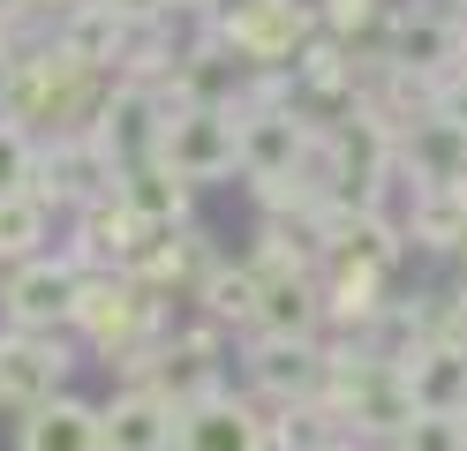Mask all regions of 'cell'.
I'll use <instances>...</instances> for the list:
<instances>
[{"label":"cell","mask_w":467,"mask_h":451,"mask_svg":"<svg viewBox=\"0 0 467 451\" xmlns=\"http://www.w3.org/2000/svg\"><path fill=\"white\" fill-rule=\"evenodd\" d=\"M317 38L309 0H226L219 8V53L256 76H295L302 46Z\"/></svg>","instance_id":"cell-1"},{"label":"cell","mask_w":467,"mask_h":451,"mask_svg":"<svg viewBox=\"0 0 467 451\" xmlns=\"http://www.w3.org/2000/svg\"><path fill=\"white\" fill-rule=\"evenodd\" d=\"M159 166L173 180H189V189H212V180L242 173V128H234V106H182V113H166Z\"/></svg>","instance_id":"cell-2"},{"label":"cell","mask_w":467,"mask_h":451,"mask_svg":"<svg viewBox=\"0 0 467 451\" xmlns=\"http://www.w3.org/2000/svg\"><path fill=\"white\" fill-rule=\"evenodd\" d=\"M159 128H166V106L143 83H106V98H99V113H91L83 136L99 143V159L113 173H129V166H151L159 159Z\"/></svg>","instance_id":"cell-3"},{"label":"cell","mask_w":467,"mask_h":451,"mask_svg":"<svg viewBox=\"0 0 467 451\" xmlns=\"http://www.w3.org/2000/svg\"><path fill=\"white\" fill-rule=\"evenodd\" d=\"M385 60L422 83H445L460 68V15L445 0H415V8H392L385 15Z\"/></svg>","instance_id":"cell-4"},{"label":"cell","mask_w":467,"mask_h":451,"mask_svg":"<svg viewBox=\"0 0 467 451\" xmlns=\"http://www.w3.org/2000/svg\"><path fill=\"white\" fill-rule=\"evenodd\" d=\"M113 173L99 159V143L91 136H38V166H31V196L46 210H83V203H99L113 196Z\"/></svg>","instance_id":"cell-5"},{"label":"cell","mask_w":467,"mask_h":451,"mask_svg":"<svg viewBox=\"0 0 467 451\" xmlns=\"http://www.w3.org/2000/svg\"><path fill=\"white\" fill-rule=\"evenodd\" d=\"M234 128H242V180H286L302 173L325 120H309V106H256V113H234Z\"/></svg>","instance_id":"cell-6"},{"label":"cell","mask_w":467,"mask_h":451,"mask_svg":"<svg viewBox=\"0 0 467 451\" xmlns=\"http://www.w3.org/2000/svg\"><path fill=\"white\" fill-rule=\"evenodd\" d=\"M76 369V354L61 331H0V399L8 406H46V399H61V384Z\"/></svg>","instance_id":"cell-7"},{"label":"cell","mask_w":467,"mask_h":451,"mask_svg":"<svg viewBox=\"0 0 467 451\" xmlns=\"http://www.w3.org/2000/svg\"><path fill=\"white\" fill-rule=\"evenodd\" d=\"M76 286H83V271H76L68 256H31V263H16L8 279H0L8 331H53V323H68Z\"/></svg>","instance_id":"cell-8"},{"label":"cell","mask_w":467,"mask_h":451,"mask_svg":"<svg viewBox=\"0 0 467 451\" xmlns=\"http://www.w3.org/2000/svg\"><path fill=\"white\" fill-rule=\"evenodd\" d=\"M325 339H265V331H249V384L265 391V399L286 414V406H309L317 391H325Z\"/></svg>","instance_id":"cell-9"},{"label":"cell","mask_w":467,"mask_h":451,"mask_svg":"<svg viewBox=\"0 0 467 451\" xmlns=\"http://www.w3.org/2000/svg\"><path fill=\"white\" fill-rule=\"evenodd\" d=\"M173 451H272V421L249 399H234L219 384L212 399L182 406V429H173Z\"/></svg>","instance_id":"cell-10"},{"label":"cell","mask_w":467,"mask_h":451,"mask_svg":"<svg viewBox=\"0 0 467 451\" xmlns=\"http://www.w3.org/2000/svg\"><path fill=\"white\" fill-rule=\"evenodd\" d=\"M173 429H182V406L159 384H129V391H113V406H99L106 451H173Z\"/></svg>","instance_id":"cell-11"},{"label":"cell","mask_w":467,"mask_h":451,"mask_svg":"<svg viewBox=\"0 0 467 451\" xmlns=\"http://www.w3.org/2000/svg\"><path fill=\"white\" fill-rule=\"evenodd\" d=\"M143 384H159L173 406L212 399V391H219V323H196V331H173V339H159L151 376H143Z\"/></svg>","instance_id":"cell-12"},{"label":"cell","mask_w":467,"mask_h":451,"mask_svg":"<svg viewBox=\"0 0 467 451\" xmlns=\"http://www.w3.org/2000/svg\"><path fill=\"white\" fill-rule=\"evenodd\" d=\"M46 38L61 46L68 60H83L91 76H113V68H121V53H129V38H136V30H129L121 15H113L106 0H76V8H68L61 23L46 30Z\"/></svg>","instance_id":"cell-13"},{"label":"cell","mask_w":467,"mask_h":451,"mask_svg":"<svg viewBox=\"0 0 467 451\" xmlns=\"http://www.w3.org/2000/svg\"><path fill=\"white\" fill-rule=\"evenodd\" d=\"M400 376H407L415 414H460L467 406V346H452V339H422L400 361Z\"/></svg>","instance_id":"cell-14"},{"label":"cell","mask_w":467,"mask_h":451,"mask_svg":"<svg viewBox=\"0 0 467 451\" xmlns=\"http://www.w3.org/2000/svg\"><path fill=\"white\" fill-rule=\"evenodd\" d=\"M113 196H121V203H129V210H136V219L151 226V233L189 226V203H196V189H189V180H173L159 159H151V166H129L121 180H113Z\"/></svg>","instance_id":"cell-15"},{"label":"cell","mask_w":467,"mask_h":451,"mask_svg":"<svg viewBox=\"0 0 467 451\" xmlns=\"http://www.w3.org/2000/svg\"><path fill=\"white\" fill-rule=\"evenodd\" d=\"M256 331L265 339H317L325 331V293L317 279H256Z\"/></svg>","instance_id":"cell-16"},{"label":"cell","mask_w":467,"mask_h":451,"mask_svg":"<svg viewBox=\"0 0 467 451\" xmlns=\"http://www.w3.org/2000/svg\"><path fill=\"white\" fill-rule=\"evenodd\" d=\"M16 451H106L99 444V406H83V399H46L23 414V436Z\"/></svg>","instance_id":"cell-17"},{"label":"cell","mask_w":467,"mask_h":451,"mask_svg":"<svg viewBox=\"0 0 467 451\" xmlns=\"http://www.w3.org/2000/svg\"><path fill=\"white\" fill-rule=\"evenodd\" d=\"M400 159L415 166L430 189H452V180L467 173V136L452 128V120H437V113H422L415 128H400Z\"/></svg>","instance_id":"cell-18"},{"label":"cell","mask_w":467,"mask_h":451,"mask_svg":"<svg viewBox=\"0 0 467 451\" xmlns=\"http://www.w3.org/2000/svg\"><path fill=\"white\" fill-rule=\"evenodd\" d=\"M295 90L302 98H332V106H355V46H339V38H317L302 46L295 60Z\"/></svg>","instance_id":"cell-19"},{"label":"cell","mask_w":467,"mask_h":451,"mask_svg":"<svg viewBox=\"0 0 467 451\" xmlns=\"http://www.w3.org/2000/svg\"><path fill=\"white\" fill-rule=\"evenodd\" d=\"M256 271L249 263H212L196 279V301H203V323H242V331H256Z\"/></svg>","instance_id":"cell-20"},{"label":"cell","mask_w":467,"mask_h":451,"mask_svg":"<svg viewBox=\"0 0 467 451\" xmlns=\"http://www.w3.org/2000/svg\"><path fill=\"white\" fill-rule=\"evenodd\" d=\"M46 233H53V210L31 196V189H16V196H0V263H31L46 256Z\"/></svg>","instance_id":"cell-21"},{"label":"cell","mask_w":467,"mask_h":451,"mask_svg":"<svg viewBox=\"0 0 467 451\" xmlns=\"http://www.w3.org/2000/svg\"><path fill=\"white\" fill-rule=\"evenodd\" d=\"M467 241V203L452 189H430V203L415 210V226H407V249H430V256H460Z\"/></svg>","instance_id":"cell-22"},{"label":"cell","mask_w":467,"mask_h":451,"mask_svg":"<svg viewBox=\"0 0 467 451\" xmlns=\"http://www.w3.org/2000/svg\"><path fill=\"white\" fill-rule=\"evenodd\" d=\"M309 8H317V30H325V38L362 46V38H377V30H385L392 0H309Z\"/></svg>","instance_id":"cell-23"},{"label":"cell","mask_w":467,"mask_h":451,"mask_svg":"<svg viewBox=\"0 0 467 451\" xmlns=\"http://www.w3.org/2000/svg\"><path fill=\"white\" fill-rule=\"evenodd\" d=\"M392 451H467V414H415Z\"/></svg>","instance_id":"cell-24"},{"label":"cell","mask_w":467,"mask_h":451,"mask_svg":"<svg viewBox=\"0 0 467 451\" xmlns=\"http://www.w3.org/2000/svg\"><path fill=\"white\" fill-rule=\"evenodd\" d=\"M31 166H38V136L23 128V120H8V113H0V196L31 189Z\"/></svg>","instance_id":"cell-25"},{"label":"cell","mask_w":467,"mask_h":451,"mask_svg":"<svg viewBox=\"0 0 467 451\" xmlns=\"http://www.w3.org/2000/svg\"><path fill=\"white\" fill-rule=\"evenodd\" d=\"M437 120H452V128L467 136V68H452L445 83H437V106H430Z\"/></svg>","instance_id":"cell-26"},{"label":"cell","mask_w":467,"mask_h":451,"mask_svg":"<svg viewBox=\"0 0 467 451\" xmlns=\"http://www.w3.org/2000/svg\"><path fill=\"white\" fill-rule=\"evenodd\" d=\"M106 8L121 15L129 30H151V23H166V15H173V0H106Z\"/></svg>","instance_id":"cell-27"},{"label":"cell","mask_w":467,"mask_h":451,"mask_svg":"<svg viewBox=\"0 0 467 451\" xmlns=\"http://www.w3.org/2000/svg\"><path fill=\"white\" fill-rule=\"evenodd\" d=\"M16 60H23L16 46H0V113H8V90H16Z\"/></svg>","instance_id":"cell-28"},{"label":"cell","mask_w":467,"mask_h":451,"mask_svg":"<svg viewBox=\"0 0 467 451\" xmlns=\"http://www.w3.org/2000/svg\"><path fill=\"white\" fill-rule=\"evenodd\" d=\"M173 8H203V15H219V8H226V0H173Z\"/></svg>","instance_id":"cell-29"},{"label":"cell","mask_w":467,"mask_h":451,"mask_svg":"<svg viewBox=\"0 0 467 451\" xmlns=\"http://www.w3.org/2000/svg\"><path fill=\"white\" fill-rule=\"evenodd\" d=\"M317 451H362V444H347V436H332V444H317Z\"/></svg>","instance_id":"cell-30"},{"label":"cell","mask_w":467,"mask_h":451,"mask_svg":"<svg viewBox=\"0 0 467 451\" xmlns=\"http://www.w3.org/2000/svg\"><path fill=\"white\" fill-rule=\"evenodd\" d=\"M460 68H467V15H460Z\"/></svg>","instance_id":"cell-31"},{"label":"cell","mask_w":467,"mask_h":451,"mask_svg":"<svg viewBox=\"0 0 467 451\" xmlns=\"http://www.w3.org/2000/svg\"><path fill=\"white\" fill-rule=\"evenodd\" d=\"M452 196H460V203H467V173H460V180H452Z\"/></svg>","instance_id":"cell-32"},{"label":"cell","mask_w":467,"mask_h":451,"mask_svg":"<svg viewBox=\"0 0 467 451\" xmlns=\"http://www.w3.org/2000/svg\"><path fill=\"white\" fill-rule=\"evenodd\" d=\"M460 271H467V241H460Z\"/></svg>","instance_id":"cell-33"},{"label":"cell","mask_w":467,"mask_h":451,"mask_svg":"<svg viewBox=\"0 0 467 451\" xmlns=\"http://www.w3.org/2000/svg\"><path fill=\"white\" fill-rule=\"evenodd\" d=\"M460 414H467V406H460Z\"/></svg>","instance_id":"cell-34"}]
</instances>
